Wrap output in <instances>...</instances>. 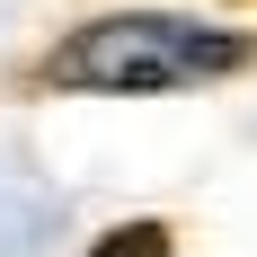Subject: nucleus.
<instances>
[{"label":"nucleus","mask_w":257,"mask_h":257,"mask_svg":"<svg viewBox=\"0 0 257 257\" xmlns=\"http://www.w3.org/2000/svg\"><path fill=\"white\" fill-rule=\"evenodd\" d=\"M98 257H169V231L160 222H124V231H106Z\"/></svg>","instance_id":"1"}]
</instances>
